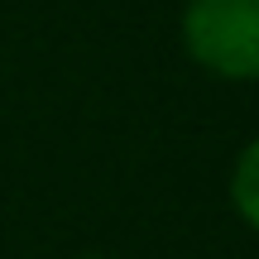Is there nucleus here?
I'll list each match as a JSON object with an SVG mask.
<instances>
[{
    "label": "nucleus",
    "mask_w": 259,
    "mask_h": 259,
    "mask_svg": "<svg viewBox=\"0 0 259 259\" xmlns=\"http://www.w3.org/2000/svg\"><path fill=\"white\" fill-rule=\"evenodd\" d=\"M92 259H101V254H92Z\"/></svg>",
    "instance_id": "obj_3"
},
{
    "label": "nucleus",
    "mask_w": 259,
    "mask_h": 259,
    "mask_svg": "<svg viewBox=\"0 0 259 259\" xmlns=\"http://www.w3.org/2000/svg\"><path fill=\"white\" fill-rule=\"evenodd\" d=\"M231 202L240 211V221L250 231H259V139H250L240 149V158L231 168Z\"/></svg>",
    "instance_id": "obj_2"
},
{
    "label": "nucleus",
    "mask_w": 259,
    "mask_h": 259,
    "mask_svg": "<svg viewBox=\"0 0 259 259\" xmlns=\"http://www.w3.org/2000/svg\"><path fill=\"white\" fill-rule=\"evenodd\" d=\"M183 44L226 82H259V0H187Z\"/></svg>",
    "instance_id": "obj_1"
}]
</instances>
